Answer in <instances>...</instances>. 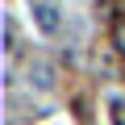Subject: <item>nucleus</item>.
Masks as SVG:
<instances>
[{"label":"nucleus","mask_w":125,"mask_h":125,"mask_svg":"<svg viewBox=\"0 0 125 125\" xmlns=\"http://www.w3.org/2000/svg\"><path fill=\"white\" fill-rule=\"evenodd\" d=\"M33 21H38L42 33H58V9L46 4V0H38V4H33Z\"/></svg>","instance_id":"f257e3e1"},{"label":"nucleus","mask_w":125,"mask_h":125,"mask_svg":"<svg viewBox=\"0 0 125 125\" xmlns=\"http://www.w3.org/2000/svg\"><path fill=\"white\" fill-rule=\"evenodd\" d=\"M108 38H113V46L125 54V21H113V29H108Z\"/></svg>","instance_id":"f03ea898"},{"label":"nucleus","mask_w":125,"mask_h":125,"mask_svg":"<svg viewBox=\"0 0 125 125\" xmlns=\"http://www.w3.org/2000/svg\"><path fill=\"white\" fill-rule=\"evenodd\" d=\"M33 71H38V83H42V88H50V83H54V79H50V67H46V62H38Z\"/></svg>","instance_id":"7ed1b4c3"}]
</instances>
